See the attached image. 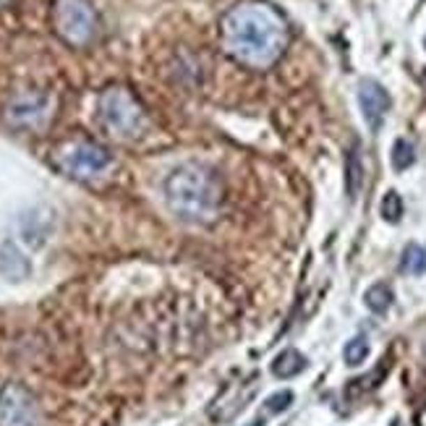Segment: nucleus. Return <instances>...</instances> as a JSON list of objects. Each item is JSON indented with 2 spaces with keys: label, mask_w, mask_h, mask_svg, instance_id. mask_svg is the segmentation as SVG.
I'll list each match as a JSON object with an SVG mask.
<instances>
[{
  "label": "nucleus",
  "mask_w": 426,
  "mask_h": 426,
  "mask_svg": "<svg viewBox=\"0 0 426 426\" xmlns=\"http://www.w3.org/2000/svg\"><path fill=\"white\" fill-rule=\"evenodd\" d=\"M220 37L233 61L261 71L270 68L288 47V21L270 3L246 0L225 10Z\"/></svg>",
  "instance_id": "obj_1"
},
{
  "label": "nucleus",
  "mask_w": 426,
  "mask_h": 426,
  "mask_svg": "<svg viewBox=\"0 0 426 426\" xmlns=\"http://www.w3.org/2000/svg\"><path fill=\"white\" fill-rule=\"evenodd\" d=\"M162 191H165L170 212L178 220L194 222V225L215 222L225 199L222 178L201 162H183L176 170H170L162 183Z\"/></svg>",
  "instance_id": "obj_2"
},
{
  "label": "nucleus",
  "mask_w": 426,
  "mask_h": 426,
  "mask_svg": "<svg viewBox=\"0 0 426 426\" xmlns=\"http://www.w3.org/2000/svg\"><path fill=\"white\" fill-rule=\"evenodd\" d=\"M97 118L107 134L121 142H134L146 131L142 102L125 86H107L97 97Z\"/></svg>",
  "instance_id": "obj_3"
},
{
  "label": "nucleus",
  "mask_w": 426,
  "mask_h": 426,
  "mask_svg": "<svg viewBox=\"0 0 426 426\" xmlns=\"http://www.w3.org/2000/svg\"><path fill=\"white\" fill-rule=\"evenodd\" d=\"M52 162L66 176L76 178V181H92V178L102 176L107 167L113 165V155L100 146L97 142L89 139H73V142H63L58 144Z\"/></svg>",
  "instance_id": "obj_4"
},
{
  "label": "nucleus",
  "mask_w": 426,
  "mask_h": 426,
  "mask_svg": "<svg viewBox=\"0 0 426 426\" xmlns=\"http://www.w3.org/2000/svg\"><path fill=\"white\" fill-rule=\"evenodd\" d=\"M50 21L52 31L71 47H86L97 34V13L89 0H55Z\"/></svg>",
  "instance_id": "obj_5"
},
{
  "label": "nucleus",
  "mask_w": 426,
  "mask_h": 426,
  "mask_svg": "<svg viewBox=\"0 0 426 426\" xmlns=\"http://www.w3.org/2000/svg\"><path fill=\"white\" fill-rule=\"evenodd\" d=\"M0 426H40L37 403L26 390L16 385L6 387L0 395Z\"/></svg>",
  "instance_id": "obj_6"
},
{
  "label": "nucleus",
  "mask_w": 426,
  "mask_h": 426,
  "mask_svg": "<svg viewBox=\"0 0 426 426\" xmlns=\"http://www.w3.org/2000/svg\"><path fill=\"white\" fill-rule=\"evenodd\" d=\"M358 105H361L364 121L376 134L379 125H382V121H385L387 110H390V105H393V100H390L387 89L379 82H374V79H364V82L358 84Z\"/></svg>",
  "instance_id": "obj_7"
},
{
  "label": "nucleus",
  "mask_w": 426,
  "mask_h": 426,
  "mask_svg": "<svg viewBox=\"0 0 426 426\" xmlns=\"http://www.w3.org/2000/svg\"><path fill=\"white\" fill-rule=\"evenodd\" d=\"M10 123L16 125H40L47 118V97L42 94H21L6 110Z\"/></svg>",
  "instance_id": "obj_8"
},
{
  "label": "nucleus",
  "mask_w": 426,
  "mask_h": 426,
  "mask_svg": "<svg viewBox=\"0 0 426 426\" xmlns=\"http://www.w3.org/2000/svg\"><path fill=\"white\" fill-rule=\"evenodd\" d=\"M306 358L303 353H298L296 348H288V351H282L275 361H272V374L277 376V379H291V376H298L306 369Z\"/></svg>",
  "instance_id": "obj_9"
},
{
  "label": "nucleus",
  "mask_w": 426,
  "mask_h": 426,
  "mask_svg": "<svg viewBox=\"0 0 426 426\" xmlns=\"http://www.w3.org/2000/svg\"><path fill=\"white\" fill-rule=\"evenodd\" d=\"M361 186H364V162H361L358 146H353L345 157V191H348V199L358 197Z\"/></svg>",
  "instance_id": "obj_10"
},
{
  "label": "nucleus",
  "mask_w": 426,
  "mask_h": 426,
  "mask_svg": "<svg viewBox=\"0 0 426 426\" xmlns=\"http://www.w3.org/2000/svg\"><path fill=\"white\" fill-rule=\"evenodd\" d=\"M400 270L406 275H426V246L408 243L400 257Z\"/></svg>",
  "instance_id": "obj_11"
},
{
  "label": "nucleus",
  "mask_w": 426,
  "mask_h": 426,
  "mask_svg": "<svg viewBox=\"0 0 426 426\" xmlns=\"http://www.w3.org/2000/svg\"><path fill=\"white\" fill-rule=\"evenodd\" d=\"M364 301H366V306H369V312L385 314L387 309L393 306L395 296H393V288H390L387 282H376V285H372V288L366 291Z\"/></svg>",
  "instance_id": "obj_12"
},
{
  "label": "nucleus",
  "mask_w": 426,
  "mask_h": 426,
  "mask_svg": "<svg viewBox=\"0 0 426 426\" xmlns=\"http://www.w3.org/2000/svg\"><path fill=\"white\" fill-rule=\"evenodd\" d=\"M413 162H416V149H413V144L408 139H397L395 144H393V167H395L397 173H403Z\"/></svg>",
  "instance_id": "obj_13"
},
{
  "label": "nucleus",
  "mask_w": 426,
  "mask_h": 426,
  "mask_svg": "<svg viewBox=\"0 0 426 426\" xmlns=\"http://www.w3.org/2000/svg\"><path fill=\"white\" fill-rule=\"evenodd\" d=\"M379 215H382L387 222H393V225H397V222L403 220V199H400L397 191H387L385 197H382Z\"/></svg>",
  "instance_id": "obj_14"
},
{
  "label": "nucleus",
  "mask_w": 426,
  "mask_h": 426,
  "mask_svg": "<svg viewBox=\"0 0 426 426\" xmlns=\"http://www.w3.org/2000/svg\"><path fill=\"white\" fill-rule=\"evenodd\" d=\"M343 358L348 366H361L369 358V340L366 337H353V340H348V345H345L343 351Z\"/></svg>",
  "instance_id": "obj_15"
},
{
  "label": "nucleus",
  "mask_w": 426,
  "mask_h": 426,
  "mask_svg": "<svg viewBox=\"0 0 426 426\" xmlns=\"http://www.w3.org/2000/svg\"><path fill=\"white\" fill-rule=\"evenodd\" d=\"M296 400V395H293L291 390H280V393H275V395H270L267 400H264V413H282V411H288L291 408V403Z\"/></svg>",
  "instance_id": "obj_16"
},
{
  "label": "nucleus",
  "mask_w": 426,
  "mask_h": 426,
  "mask_svg": "<svg viewBox=\"0 0 426 426\" xmlns=\"http://www.w3.org/2000/svg\"><path fill=\"white\" fill-rule=\"evenodd\" d=\"M264 424H267V418L259 416V418H254V421H249V424H246V426H264Z\"/></svg>",
  "instance_id": "obj_17"
},
{
  "label": "nucleus",
  "mask_w": 426,
  "mask_h": 426,
  "mask_svg": "<svg viewBox=\"0 0 426 426\" xmlns=\"http://www.w3.org/2000/svg\"><path fill=\"white\" fill-rule=\"evenodd\" d=\"M6 3H8V0H0V8H3V6H6Z\"/></svg>",
  "instance_id": "obj_18"
}]
</instances>
